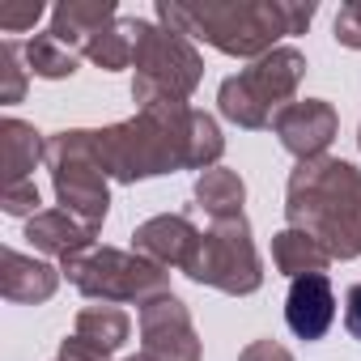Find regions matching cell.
Wrapping results in <instances>:
<instances>
[{"label":"cell","instance_id":"6","mask_svg":"<svg viewBox=\"0 0 361 361\" xmlns=\"http://www.w3.org/2000/svg\"><path fill=\"white\" fill-rule=\"evenodd\" d=\"M85 298L102 302V306H149L153 298L170 293V276L166 268L149 264L136 251H115V247H90L73 259H64L60 268Z\"/></svg>","mask_w":361,"mask_h":361},{"label":"cell","instance_id":"19","mask_svg":"<svg viewBox=\"0 0 361 361\" xmlns=\"http://www.w3.org/2000/svg\"><path fill=\"white\" fill-rule=\"evenodd\" d=\"M196 200L200 209L213 217V221H230V217H243V200H247V188L243 178L226 166H213L196 178Z\"/></svg>","mask_w":361,"mask_h":361},{"label":"cell","instance_id":"16","mask_svg":"<svg viewBox=\"0 0 361 361\" xmlns=\"http://www.w3.org/2000/svg\"><path fill=\"white\" fill-rule=\"evenodd\" d=\"M0 157H5V188L30 183V170L47 161V140L22 119H5L0 123Z\"/></svg>","mask_w":361,"mask_h":361},{"label":"cell","instance_id":"8","mask_svg":"<svg viewBox=\"0 0 361 361\" xmlns=\"http://www.w3.org/2000/svg\"><path fill=\"white\" fill-rule=\"evenodd\" d=\"M188 276L196 285L221 289L230 298H247L264 285L259 272V255L251 243V226L247 217H230V221H213V230L200 238L196 259L188 264Z\"/></svg>","mask_w":361,"mask_h":361},{"label":"cell","instance_id":"17","mask_svg":"<svg viewBox=\"0 0 361 361\" xmlns=\"http://www.w3.org/2000/svg\"><path fill=\"white\" fill-rule=\"evenodd\" d=\"M272 264H276V272H285V276H314V272H327V264H331V255L310 238V234H302V230H281L276 238H272Z\"/></svg>","mask_w":361,"mask_h":361},{"label":"cell","instance_id":"10","mask_svg":"<svg viewBox=\"0 0 361 361\" xmlns=\"http://www.w3.org/2000/svg\"><path fill=\"white\" fill-rule=\"evenodd\" d=\"M272 132L281 136V145L298 157V161H314L323 157V149L336 140L340 132V115L331 102L323 98H306V102H289L272 115Z\"/></svg>","mask_w":361,"mask_h":361},{"label":"cell","instance_id":"7","mask_svg":"<svg viewBox=\"0 0 361 361\" xmlns=\"http://www.w3.org/2000/svg\"><path fill=\"white\" fill-rule=\"evenodd\" d=\"M47 170H51V188L60 209H68L73 217H81L85 226H102L106 209H111V192H106V166L98 157V140L94 132H56L47 140Z\"/></svg>","mask_w":361,"mask_h":361},{"label":"cell","instance_id":"22","mask_svg":"<svg viewBox=\"0 0 361 361\" xmlns=\"http://www.w3.org/2000/svg\"><path fill=\"white\" fill-rule=\"evenodd\" d=\"M22 56H26V47H18V43L0 47V73H5V81H0V102H22V94H26V73L30 68H22Z\"/></svg>","mask_w":361,"mask_h":361},{"label":"cell","instance_id":"13","mask_svg":"<svg viewBox=\"0 0 361 361\" xmlns=\"http://www.w3.org/2000/svg\"><path fill=\"white\" fill-rule=\"evenodd\" d=\"M94 234H98V230L85 226L81 217H73L68 209H47V213H39V217L26 221V238H30V247L56 255L60 264L73 259V255H81V251H90V247H94Z\"/></svg>","mask_w":361,"mask_h":361},{"label":"cell","instance_id":"2","mask_svg":"<svg viewBox=\"0 0 361 361\" xmlns=\"http://www.w3.org/2000/svg\"><path fill=\"white\" fill-rule=\"evenodd\" d=\"M319 5H289V0H204V5H170L157 0V22L166 30H178L188 39H204L209 47L238 56V60H259L276 51L281 35H302L314 22Z\"/></svg>","mask_w":361,"mask_h":361},{"label":"cell","instance_id":"12","mask_svg":"<svg viewBox=\"0 0 361 361\" xmlns=\"http://www.w3.org/2000/svg\"><path fill=\"white\" fill-rule=\"evenodd\" d=\"M285 323L298 340H323L336 323V289L327 272L298 276L285 298Z\"/></svg>","mask_w":361,"mask_h":361},{"label":"cell","instance_id":"11","mask_svg":"<svg viewBox=\"0 0 361 361\" xmlns=\"http://www.w3.org/2000/svg\"><path fill=\"white\" fill-rule=\"evenodd\" d=\"M200 230L188 221V217H149L145 226H136V234H132V243H136V255H145L149 264H157V268H183L188 272V264L196 259V251H200Z\"/></svg>","mask_w":361,"mask_h":361},{"label":"cell","instance_id":"26","mask_svg":"<svg viewBox=\"0 0 361 361\" xmlns=\"http://www.w3.org/2000/svg\"><path fill=\"white\" fill-rule=\"evenodd\" d=\"M238 361H293V353L285 344H276V340H255V344L243 348Z\"/></svg>","mask_w":361,"mask_h":361},{"label":"cell","instance_id":"1","mask_svg":"<svg viewBox=\"0 0 361 361\" xmlns=\"http://www.w3.org/2000/svg\"><path fill=\"white\" fill-rule=\"evenodd\" d=\"M94 140L115 183H136L170 170H213V161L226 153L217 119L196 106L136 111V119L111 123L94 132Z\"/></svg>","mask_w":361,"mask_h":361},{"label":"cell","instance_id":"30","mask_svg":"<svg viewBox=\"0 0 361 361\" xmlns=\"http://www.w3.org/2000/svg\"><path fill=\"white\" fill-rule=\"evenodd\" d=\"M357 145H361V132H357Z\"/></svg>","mask_w":361,"mask_h":361},{"label":"cell","instance_id":"25","mask_svg":"<svg viewBox=\"0 0 361 361\" xmlns=\"http://www.w3.org/2000/svg\"><path fill=\"white\" fill-rule=\"evenodd\" d=\"M336 43L361 51V0H353V5H344L336 13Z\"/></svg>","mask_w":361,"mask_h":361},{"label":"cell","instance_id":"29","mask_svg":"<svg viewBox=\"0 0 361 361\" xmlns=\"http://www.w3.org/2000/svg\"><path fill=\"white\" fill-rule=\"evenodd\" d=\"M123 361H145V357H140V353H136V357H123Z\"/></svg>","mask_w":361,"mask_h":361},{"label":"cell","instance_id":"9","mask_svg":"<svg viewBox=\"0 0 361 361\" xmlns=\"http://www.w3.org/2000/svg\"><path fill=\"white\" fill-rule=\"evenodd\" d=\"M140 357L145 361H200V336L188 306L174 293L140 306Z\"/></svg>","mask_w":361,"mask_h":361},{"label":"cell","instance_id":"14","mask_svg":"<svg viewBox=\"0 0 361 361\" xmlns=\"http://www.w3.org/2000/svg\"><path fill=\"white\" fill-rule=\"evenodd\" d=\"M115 22L119 18H115L111 0H64V5L51 9V35L68 43L77 56H85V47Z\"/></svg>","mask_w":361,"mask_h":361},{"label":"cell","instance_id":"23","mask_svg":"<svg viewBox=\"0 0 361 361\" xmlns=\"http://www.w3.org/2000/svg\"><path fill=\"white\" fill-rule=\"evenodd\" d=\"M39 18H43V5H39V0H5V5H0V30H5V35L35 30Z\"/></svg>","mask_w":361,"mask_h":361},{"label":"cell","instance_id":"24","mask_svg":"<svg viewBox=\"0 0 361 361\" xmlns=\"http://www.w3.org/2000/svg\"><path fill=\"white\" fill-rule=\"evenodd\" d=\"M0 204H5L9 217H26V221L39 217V188H35V178H30V183H13V188H5Z\"/></svg>","mask_w":361,"mask_h":361},{"label":"cell","instance_id":"3","mask_svg":"<svg viewBox=\"0 0 361 361\" xmlns=\"http://www.w3.org/2000/svg\"><path fill=\"white\" fill-rule=\"evenodd\" d=\"M285 217L331 259L361 255V170L340 157L298 161L285 188Z\"/></svg>","mask_w":361,"mask_h":361},{"label":"cell","instance_id":"15","mask_svg":"<svg viewBox=\"0 0 361 361\" xmlns=\"http://www.w3.org/2000/svg\"><path fill=\"white\" fill-rule=\"evenodd\" d=\"M56 285H60V272L51 264L30 259V255H22L13 247L0 251V293L9 302H26V306L47 302L56 293Z\"/></svg>","mask_w":361,"mask_h":361},{"label":"cell","instance_id":"18","mask_svg":"<svg viewBox=\"0 0 361 361\" xmlns=\"http://www.w3.org/2000/svg\"><path fill=\"white\" fill-rule=\"evenodd\" d=\"M73 336L85 340L90 348L115 357V353L128 344V336H132V319H128L119 306H85V310L77 314V331H73Z\"/></svg>","mask_w":361,"mask_h":361},{"label":"cell","instance_id":"27","mask_svg":"<svg viewBox=\"0 0 361 361\" xmlns=\"http://www.w3.org/2000/svg\"><path fill=\"white\" fill-rule=\"evenodd\" d=\"M60 361H115V357H106V353H98V348H90L85 340H77V336H68V340L60 344Z\"/></svg>","mask_w":361,"mask_h":361},{"label":"cell","instance_id":"5","mask_svg":"<svg viewBox=\"0 0 361 361\" xmlns=\"http://www.w3.org/2000/svg\"><path fill=\"white\" fill-rule=\"evenodd\" d=\"M302 77H306V56L298 47H276V51L259 56L251 68H243L238 77L221 81V90H217L221 115L238 128H268L272 115L281 106H289Z\"/></svg>","mask_w":361,"mask_h":361},{"label":"cell","instance_id":"4","mask_svg":"<svg viewBox=\"0 0 361 361\" xmlns=\"http://www.w3.org/2000/svg\"><path fill=\"white\" fill-rule=\"evenodd\" d=\"M128 26H132V64H136L132 98L140 102V111L188 106V98L204 77V60L192 47V39L153 26L145 18H128Z\"/></svg>","mask_w":361,"mask_h":361},{"label":"cell","instance_id":"20","mask_svg":"<svg viewBox=\"0 0 361 361\" xmlns=\"http://www.w3.org/2000/svg\"><path fill=\"white\" fill-rule=\"evenodd\" d=\"M77 51L68 47V43H60L51 30L47 35H35L30 43H26V68L35 73V77H43V81H64V77H73L77 73Z\"/></svg>","mask_w":361,"mask_h":361},{"label":"cell","instance_id":"21","mask_svg":"<svg viewBox=\"0 0 361 361\" xmlns=\"http://www.w3.org/2000/svg\"><path fill=\"white\" fill-rule=\"evenodd\" d=\"M85 60H94L102 73L128 68V64H132V26H128V18L115 22V26H106V30L85 47Z\"/></svg>","mask_w":361,"mask_h":361},{"label":"cell","instance_id":"28","mask_svg":"<svg viewBox=\"0 0 361 361\" xmlns=\"http://www.w3.org/2000/svg\"><path fill=\"white\" fill-rule=\"evenodd\" d=\"M344 327H348L353 340H361V285H353L348 298H344Z\"/></svg>","mask_w":361,"mask_h":361}]
</instances>
